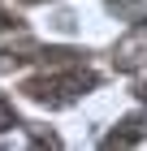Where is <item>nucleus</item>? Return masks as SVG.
<instances>
[{
	"instance_id": "1",
	"label": "nucleus",
	"mask_w": 147,
	"mask_h": 151,
	"mask_svg": "<svg viewBox=\"0 0 147 151\" xmlns=\"http://www.w3.org/2000/svg\"><path fill=\"white\" fill-rule=\"evenodd\" d=\"M95 86H100V73L95 69H87V65H65V69L26 78L22 95L30 104H43V108H65V104H74V99H82L87 91H95Z\"/></svg>"
},
{
	"instance_id": "9",
	"label": "nucleus",
	"mask_w": 147,
	"mask_h": 151,
	"mask_svg": "<svg viewBox=\"0 0 147 151\" xmlns=\"http://www.w3.org/2000/svg\"><path fill=\"white\" fill-rule=\"evenodd\" d=\"M26 4H39V0H26Z\"/></svg>"
},
{
	"instance_id": "2",
	"label": "nucleus",
	"mask_w": 147,
	"mask_h": 151,
	"mask_svg": "<svg viewBox=\"0 0 147 151\" xmlns=\"http://www.w3.org/2000/svg\"><path fill=\"white\" fill-rule=\"evenodd\" d=\"M113 65L121 73H134L138 65H147V22H130V30L113 47Z\"/></svg>"
},
{
	"instance_id": "5",
	"label": "nucleus",
	"mask_w": 147,
	"mask_h": 151,
	"mask_svg": "<svg viewBox=\"0 0 147 151\" xmlns=\"http://www.w3.org/2000/svg\"><path fill=\"white\" fill-rule=\"evenodd\" d=\"M13 125H17V112H13V104L0 95V134H4V129H13Z\"/></svg>"
},
{
	"instance_id": "6",
	"label": "nucleus",
	"mask_w": 147,
	"mask_h": 151,
	"mask_svg": "<svg viewBox=\"0 0 147 151\" xmlns=\"http://www.w3.org/2000/svg\"><path fill=\"white\" fill-rule=\"evenodd\" d=\"M30 142H39V147H61V138L52 129H30Z\"/></svg>"
},
{
	"instance_id": "8",
	"label": "nucleus",
	"mask_w": 147,
	"mask_h": 151,
	"mask_svg": "<svg viewBox=\"0 0 147 151\" xmlns=\"http://www.w3.org/2000/svg\"><path fill=\"white\" fill-rule=\"evenodd\" d=\"M134 95H138V99L147 104V82H138V86H134Z\"/></svg>"
},
{
	"instance_id": "3",
	"label": "nucleus",
	"mask_w": 147,
	"mask_h": 151,
	"mask_svg": "<svg viewBox=\"0 0 147 151\" xmlns=\"http://www.w3.org/2000/svg\"><path fill=\"white\" fill-rule=\"evenodd\" d=\"M138 142H147V112L125 116L113 134H104V147H138Z\"/></svg>"
},
{
	"instance_id": "7",
	"label": "nucleus",
	"mask_w": 147,
	"mask_h": 151,
	"mask_svg": "<svg viewBox=\"0 0 147 151\" xmlns=\"http://www.w3.org/2000/svg\"><path fill=\"white\" fill-rule=\"evenodd\" d=\"M22 17H17V13H9V9H0V30H22Z\"/></svg>"
},
{
	"instance_id": "4",
	"label": "nucleus",
	"mask_w": 147,
	"mask_h": 151,
	"mask_svg": "<svg viewBox=\"0 0 147 151\" xmlns=\"http://www.w3.org/2000/svg\"><path fill=\"white\" fill-rule=\"evenodd\" d=\"M108 9L121 13L125 22H147V4L143 0H108Z\"/></svg>"
}]
</instances>
